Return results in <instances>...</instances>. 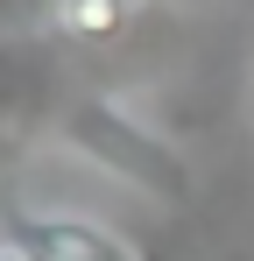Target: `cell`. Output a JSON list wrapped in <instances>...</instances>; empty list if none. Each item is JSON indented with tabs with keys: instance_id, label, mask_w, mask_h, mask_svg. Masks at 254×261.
Returning <instances> with one entry per match:
<instances>
[{
	"instance_id": "cell-1",
	"label": "cell",
	"mask_w": 254,
	"mask_h": 261,
	"mask_svg": "<svg viewBox=\"0 0 254 261\" xmlns=\"http://www.w3.org/2000/svg\"><path fill=\"white\" fill-rule=\"evenodd\" d=\"M49 127H57V141H64L71 155H85L92 170L134 184L141 198H156V205H169V212L191 205V163H184L141 113H127L120 99H106V92H78V99L57 106Z\"/></svg>"
},
{
	"instance_id": "cell-2",
	"label": "cell",
	"mask_w": 254,
	"mask_h": 261,
	"mask_svg": "<svg viewBox=\"0 0 254 261\" xmlns=\"http://www.w3.org/2000/svg\"><path fill=\"white\" fill-rule=\"evenodd\" d=\"M7 226L42 261H163L156 247H141V240H127V233H113V226H99L85 212H14Z\"/></svg>"
},
{
	"instance_id": "cell-3",
	"label": "cell",
	"mask_w": 254,
	"mask_h": 261,
	"mask_svg": "<svg viewBox=\"0 0 254 261\" xmlns=\"http://www.w3.org/2000/svg\"><path fill=\"white\" fill-rule=\"evenodd\" d=\"M141 14H148V0H57V29L71 43H92V49L120 43Z\"/></svg>"
},
{
	"instance_id": "cell-4",
	"label": "cell",
	"mask_w": 254,
	"mask_h": 261,
	"mask_svg": "<svg viewBox=\"0 0 254 261\" xmlns=\"http://www.w3.org/2000/svg\"><path fill=\"white\" fill-rule=\"evenodd\" d=\"M57 29V0H0V36H42Z\"/></svg>"
},
{
	"instance_id": "cell-5",
	"label": "cell",
	"mask_w": 254,
	"mask_h": 261,
	"mask_svg": "<svg viewBox=\"0 0 254 261\" xmlns=\"http://www.w3.org/2000/svg\"><path fill=\"white\" fill-rule=\"evenodd\" d=\"M240 261H247V254H240Z\"/></svg>"
}]
</instances>
